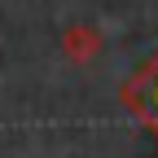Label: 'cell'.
Listing matches in <instances>:
<instances>
[{
	"mask_svg": "<svg viewBox=\"0 0 158 158\" xmlns=\"http://www.w3.org/2000/svg\"><path fill=\"white\" fill-rule=\"evenodd\" d=\"M62 48L70 62H92L97 53H101V31H92V27H70L62 35Z\"/></svg>",
	"mask_w": 158,
	"mask_h": 158,
	"instance_id": "7a4b0ae2",
	"label": "cell"
},
{
	"mask_svg": "<svg viewBox=\"0 0 158 158\" xmlns=\"http://www.w3.org/2000/svg\"><path fill=\"white\" fill-rule=\"evenodd\" d=\"M118 101H123L127 114L158 141V53L145 57V66L136 70L123 88H118Z\"/></svg>",
	"mask_w": 158,
	"mask_h": 158,
	"instance_id": "6da1fadb",
	"label": "cell"
}]
</instances>
